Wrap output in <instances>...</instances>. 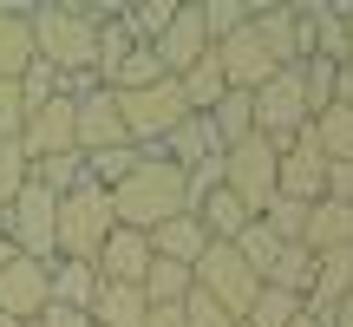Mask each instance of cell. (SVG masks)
Wrapping results in <instances>:
<instances>
[{
	"instance_id": "obj_1",
	"label": "cell",
	"mask_w": 353,
	"mask_h": 327,
	"mask_svg": "<svg viewBox=\"0 0 353 327\" xmlns=\"http://www.w3.org/2000/svg\"><path fill=\"white\" fill-rule=\"evenodd\" d=\"M105 197H112L118 229H138V236H151L157 223H170V216L190 210V184H183V170H176L170 157H157V151H144L138 170H131L125 184H112Z\"/></svg>"
},
{
	"instance_id": "obj_2",
	"label": "cell",
	"mask_w": 353,
	"mask_h": 327,
	"mask_svg": "<svg viewBox=\"0 0 353 327\" xmlns=\"http://www.w3.org/2000/svg\"><path fill=\"white\" fill-rule=\"evenodd\" d=\"M112 229H118L112 197H105L99 184H72L52 203V262H92Z\"/></svg>"
},
{
	"instance_id": "obj_3",
	"label": "cell",
	"mask_w": 353,
	"mask_h": 327,
	"mask_svg": "<svg viewBox=\"0 0 353 327\" xmlns=\"http://www.w3.org/2000/svg\"><path fill=\"white\" fill-rule=\"evenodd\" d=\"M33 20V52L52 66V72L92 79V59H99V13L85 7H39L26 13Z\"/></svg>"
},
{
	"instance_id": "obj_4",
	"label": "cell",
	"mask_w": 353,
	"mask_h": 327,
	"mask_svg": "<svg viewBox=\"0 0 353 327\" xmlns=\"http://www.w3.org/2000/svg\"><path fill=\"white\" fill-rule=\"evenodd\" d=\"M190 275H196V288L210 295L229 321H242V315L255 308V295H262V281H255V268L236 255V242H210V249L196 255V268H190Z\"/></svg>"
},
{
	"instance_id": "obj_5",
	"label": "cell",
	"mask_w": 353,
	"mask_h": 327,
	"mask_svg": "<svg viewBox=\"0 0 353 327\" xmlns=\"http://www.w3.org/2000/svg\"><path fill=\"white\" fill-rule=\"evenodd\" d=\"M52 190H39V184H26L20 197L0 210V236H7V249L13 255H33V262H52Z\"/></svg>"
},
{
	"instance_id": "obj_6",
	"label": "cell",
	"mask_w": 353,
	"mask_h": 327,
	"mask_svg": "<svg viewBox=\"0 0 353 327\" xmlns=\"http://www.w3.org/2000/svg\"><path fill=\"white\" fill-rule=\"evenodd\" d=\"M275 157H281V144H268V138H242L223 151V190H236L255 216L275 197Z\"/></svg>"
},
{
	"instance_id": "obj_7",
	"label": "cell",
	"mask_w": 353,
	"mask_h": 327,
	"mask_svg": "<svg viewBox=\"0 0 353 327\" xmlns=\"http://www.w3.org/2000/svg\"><path fill=\"white\" fill-rule=\"evenodd\" d=\"M72 144H79V157H99V151L131 144L125 125H118V99L99 86V79H85V86H79V99H72Z\"/></svg>"
},
{
	"instance_id": "obj_8",
	"label": "cell",
	"mask_w": 353,
	"mask_h": 327,
	"mask_svg": "<svg viewBox=\"0 0 353 327\" xmlns=\"http://www.w3.org/2000/svg\"><path fill=\"white\" fill-rule=\"evenodd\" d=\"M275 197H294V203H321L327 197V157L307 138V125L294 131V138L281 144V157H275Z\"/></svg>"
},
{
	"instance_id": "obj_9",
	"label": "cell",
	"mask_w": 353,
	"mask_h": 327,
	"mask_svg": "<svg viewBox=\"0 0 353 327\" xmlns=\"http://www.w3.org/2000/svg\"><path fill=\"white\" fill-rule=\"evenodd\" d=\"M210 59L223 66V86H229V92H255L268 72H281V66H275V52L262 46V33H255V26H236L229 39H216V46H210Z\"/></svg>"
},
{
	"instance_id": "obj_10",
	"label": "cell",
	"mask_w": 353,
	"mask_h": 327,
	"mask_svg": "<svg viewBox=\"0 0 353 327\" xmlns=\"http://www.w3.org/2000/svg\"><path fill=\"white\" fill-rule=\"evenodd\" d=\"M52 262H33V255H13L7 268H0V315L7 321H39L52 301V281H46Z\"/></svg>"
},
{
	"instance_id": "obj_11",
	"label": "cell",
	"mask_w": 353,
	"mask_h": 327,
	"mask_svg": "<svg viewBox=\"0 0 353 327\" xmlns=\"http://www.w3.org/2000/svg\"><path fill=\"white\" fill-rule=\"evenodd\" d=\"M151 52H157V66H164V79H183L190 66L210 52V33H203V7H176V13H170V26L151 39Z\"/></svg>"
},
{
	"instance_id": "obj_12",
	"label": "cell",
	"mask_w": 353,
	"mask_h": 327,
	"mask_svg": "<svg viewBox=\"0 0 353 327\" xmlns=\"http://www.w3.org/2000/svg\"><path fill=\"white\" fill-rule=\"evenodd\" d=\"M144 268H151V236H138V229H112L99 242V255H92V275L118 281V288H138Z\"/></svg>"
},
{
	"instance_id": "obj_13",
	"label": "cell",
	"mask_w": 353,
	"mask_h": 327,
	"mask_svg": "<svg viewBox=\"0 0 353 327\" xmlns=\"http://www.w3.org/2000/svg\"><path fill=\"white\" fill-rule=\"evenodd\" d=\"M341 295H353V242H341V249H321V255H314V281H307L301 308H307V315H327Z\"/></svg>"
},
{
	"instance_id": "obj_14",
	"label": "cell",
	"mask_w": 353,
	"mask_h": 327,
	"mask_svg": "<svg viewBox=\"0 0 353 327\" xmlns=\"http://www.w3.org/2000/svg\"><path fill=\"white\" fill-rule=\"evenodd\" d=\"M190 216H196V223L210 229V242H236L242 229L255 223V210H249V203L236 197V190H223V184H216V190H210V197H203V203H196Z\"/></svg>"
},
{
	"instance_id": "obj_15",
	"label": "cell",
	"mask_w": 353,
	"mask_h": 327,
	"mask_svg": "<svg viewBox=\"0 0 353 327\" xmlns=\"http://www.w3.org/2000/svg\"><path fill=\"white\" fill-rule=\"evenodd\" d=\"M203 249H210V229H203L190 210L151 229V255H164V262H183V268H196V255H203Z\"/></svg>"
},
{
	"instance_id": "obj_16",
	"label": "cell",
	"mask_w": 353,
	"mask_h": 327,
	"mask_svg": "<svg viewBox=\"0 0 353 327\" xmlns=\"http://www.w3.org/2000/svg\"><path fill=\"white\" fill-rule=\"evenodd\" d=\"M33 20L13 7H0V86H20V72L33 66Z\"/></svg>"
},
{
	"instance_id": "obj_17",
	"label": "cell",
	"mask_w": 353,
	"mask_h": 327,
	"mask_svg": "<svg viewBox=\"0 0 353 327\" xmlns=\"http://www.w3.org/2000/svg\"><path fill=\"white\" fill-rule=\"evenodd\" d=\"M92 327H144L151 315V301H144V288H118V281H99V295H92Z\"/></svg>"
},
{
	"instance_id": "obj_18",
	"label": "cell",
	"mask_w": 353,
	"mask_h": 327,
	"mask_svg": "<svg viewBox=\"0 0 353 327\" xmlns=\"http://www.w3.org/2000/svg\"><path fill=\"white\" fill-rule=\"evenodd\" d=\"M223 144H216V131H210V118H183V125L170 131L164 144H157V157H170L176 170H196V164H210Z\"/></svg>"
},
{
	"instance_id": "obj_19",
	"label": "cell",
	"mask_w": 353,
	"mask_h": 327,
	"mask_svg": "<svg viewBox=\"0 0 353 327\" xmlns=\"http://www.w3.org/2000/svg\"><path fill=\"white\" fill-rule=\"evenodd\" d=\"M301 242L307 249H341V242H353V210L341 197H321V203H307V229H301Z\"/></svg>"
},
{
	"instance_id": "obj_20",
	"label": "cell",
	"mask_w": 353,
	"mask_h": 327,
	"mask_svg": "<svg viewBox=\"0 0 353 327\" xmlns=\"http://www.w3.org/2000/svg\"><path fill=\"white\" fill-rule=\"evenodd\" d=\"M144 301L151 308H183L190 301V288H196V275H190L183 262H164V255H151V268H144Z\"/></svg>"
},
{
	"instance_id": "obj_21",
	"label": "cell",
	"mask_w": 353,
	"mask_h": 327,
	"mask_svg": "<svg viewBox=\"0 0 353 327\" xmlns=\"http://www.w3.org/2000/svg\"><path fill=\"white\" fill-rule=\"evenodd\" d=\"M307 138L321 144V157H327V164H353V112H347V105L314 112V118H307Z\"/></svg>"
},
{
	"instance_id": "obj_22",
	"label": "cell",
	"mask_w": 353,
	"mask_h": 327,
	"mask_svg": "<svg viewBox=\"0 0 353 327\" xmlns=\"http://www.w3.org/2000/svg\"><path fill=\"white\" fill-rule=\"evenodd\" d=\"M210 118V131H216V144H242V138H255V105H249V92H223L216 99V112H203Z\"/></svg>"
},
{
	"instance_id": "obj_23",
	"label": "cell",
	"mask_w": 353,
	"mask_h": 327,
	"mask_svg": "<svg viewBox=\"0 0 353 327\" xmlns=\"http://www.w3.org/2000/svg\"><path fill=\"white\" fill-rule=\"evenodd\" d=\"M307 281H314V249H307V242H281V255H275V268L262 275V288L307 295Z\"/></svg>"
},
{
	"instance_id": "obj_24",
	"label": "cell",
	"mask_w": 353,
	"mask_h": 327,
	"mask_svg": "<svg viewBox=\"0 0 353 327\" xmlns=\"http://www.w3.org/2000/svg\"><path fill=\"white\" fill-rule=\"evenodd\" d=\"M46 281H52V301H59V308H79V315H85L92 295H99V275H92V262H52V268H46Z\"/></svg>"
},
{
	"instance_id": "obj_25",
	"label": "cell",
	"mask_w": 353,
	"mask_h": 327,
	"mask_svg": "<svg viewBox=\"0 0 353 327\" xmlns=\"http://www.w3.org/2000/svg\"><path fill=\"white\" fill-rule=\"evenodd\" d=\"M157 79H164L157 52H151V46H138V52H125V59L105 72V92H144V86H157Z\"/></svg>"
},
{
	"instance_id": "obj_26",
	"label": "cell",
	"mask_w": 353,
	"mask_h": 327,
	"mask_svg": "<svg viewBox=\"0 0 353 327\" xmlns=\"http://www.w3.org/2000/svg\"><path fill=\"white\" fill-rule=\"evenodd\" d=\"M33 184L52 190V197H65L72 184H85V157H79V151H65V157H39V164H33Z\"/></svg>"
},
{
	"instance_id": "obj_27",
	"label": "cell",
	"mask_w": 353,
	"mask_h": 327,
	"mask_svg": "<svg viewBox=\"0 0 353 327\" xmlns=\"http://www.w3.org/2000/svg\"><path fill=\"white\" fill-rule=\"evenodd\" d=\"M301 315V295H281V288H262L255 295V308L242 315V327H288Z\"/></svg>"
},
{
	"instance_id": "obj_28",
	"label": "cell",
	"mask_w": 353,
	"mask_h": 327,
	"mask_svg": "<svg viewBox=\"0 0 353 327\" xmlns=\"http://www.w3.org/2000/svg\"><path fill=\"white\" fill-rule=\"evenodd\" d=\"M236 255H242V262H249V268H255V281H262V275H268V268H275V255H281V242H275V236H268V229H262V223H249V229H242V236H236Z\"/></svg>"
},
{
	"instance_id": "obj_29",
	"label": "cell",
	"mask_w": 353,
	"mask_h": 327,
	"mask_svg": "<svg viewBox=\"0 0 353 327\" xmlns=\"http://www.w3.org/2000/svg\"><path fill=\"white\" fill-rule=\"evenodd\" d=\"M249 13L255 7H242V0H210V7H203V33H210V46H216V39H229L236 26H249Z\"/></svg>"
},
{
	"instance_id": "obj_30",
	"label": "cell",
	"mask_w": 353,
	"mask_h": 327,
	"mask_svg": "<svg viewBox=\"0 0 353 327\" xmlns=\"http://www.w3.org/2000/svg\"><path fill=\"white\" fill-rule=\"evenodd\" d=\"M334 79H341V66H327V59H301V86H307V112H327V105H334Z\"/></svg>"
},
{
	"instance_id": "obj_31",
	"label": "cell",
	"mask_w": 353,
	"mask_h": 327,
	"mask_svg": "<svg viewBox=\"0 0 353 327\" xmlns=\"http://www.w3.org/2000/svg\"><path fill=\"white\" fill-rule=\"evenodd\" d=\"M26 184H33V164L20 157V144H0V210H7Z\"/></svg>"
},
{
	"instance_id": "obj_32",
	"label": "cell",
	"mask_w": 353,
	"mask_h": 327,
	"mask_svg": "<svg viewBox=\"0 0 353 327\" xmlns=\"http://www.w3.org/2000/svg\"><path fill=\"white\" fill-rule=\"evenodd\" d=\"M183 327H242V321H229L203 288H190V301H183Z\"/></svg>"
},
{
	"instance_id": "obj_33",
	"label": "cell",
	"mask_w": 353,
	"mask_h": 327,
	"mask_svg": "<svg viewBox=\"0 0 353 327\" xmlns=\"http://www.w3.org/2000/svg\"><path fill=\"white\" fill-rule=\"evenodd\" d=\"M20 125H26L20 92H13V86H0V144H13V138H20Z\"/></svg>"
},
{
	"instance_id": "obj_34",
	"label": "cell",
	"mask_w": 353,
	"mask_h": 327,
	"mask_svg": "<svg viewBox=\"0 0 353 327\" xmlns=\"http://www.w3.org/2000/svg\"><path fill=\"white\" fill-rule=\"evenodd\" d=\"M33 327H92V315H79V308H59V301H46V315H39Z\"/></svg>"
},
{
	"instance_id": "obj_35",
	"label": "cell",
	"mask_w": 353,
	"mask_h": 327,
	"mask_svg": "<svg viewBox=\"0 0 353 327\" xmlns=\"http://www.w3.org/2000/svg\"><path fill=\"white\" fill-rule=\"evenodd\" d=\"M321 327H353V295H341V301L321 315Z\"/></svg>"
},
{
	"instance_id": "obj_36",
	"label": "cell",
	"mask_w": 353,
	"mask_h": 327,
	"mask_svg": "<svg viewBox=\"0 0 353 327\" xmlns=\"http://www.w3.org/2000/svg\"><path fill=\"white\" fill-rule=\"evenodd\" d=\"M144 327H183V308H151V315H144Z\"/></svg>"
},
{
	"instance_id": "obj_37",
	"label": "cell",
	"mask_w": 353,
	"mask_h": 327,
	"mask_svg": "<svg viewBox=\"0 0 353 327\" xmlns=\"http://www.w3.org/2000/svg\"><path fill=\"white\" fill-rule=\"evenodd\" d=\"M334 105H347V112H353V72L334 79Z\"/></svg>"
},
{
	"instance_id": "obj_38",
	"label": "cell",
	"mask_w": 353,
	"mask_h": 327,
	"mask_svg": "<svg viewBox=\"0 0 353 327\" xmlns=\"http://www.w3.org/2000/svg\"><path fill=\"white\" fill-rule=\"evenodd\" d=\"M341 72H353V13H347V59H341Z\"/></svg>"
},
{
	"instance_id": "obj_39",
	"label": "cell",
	"mask_w": 353,
	"mask_h": 327,
	"mask_svg": "<svg viewBox=\"0 0 353 327\" xmlns=\"http://www.w3.org/2000/svg\"><path fill=\"white\" fill-rule=\"evenodd\" d=\"M288 327H321V315H307V308H301V315H294Z\"/></svg>"
},
{
	"instance_id": "obj_40",
	"label": "cell",
	"mask_w": 353,
	"mask_h": 327,
	"mask_svg": "<svg viewBox=\"0 0 353 327\" xmlns=\"http://www.w3.org/2000/svg\"><path fill=\"white\" fill-rule=\"evenodd\" d=\"M0 327H20V321H7V315H0Z\"/></svg>"
},
{
	"instance_id": "obj_41",
	"label": "cell",
	"mask_w": 353,
	"mask_h": 327,
	"mask_svg": "<svg viewBox=\"0 0 353 327\" xmlns=\"http://www.w3.org/2000/svg\"><path fill=\"white\" fill-rule=\"evenodd\" d=\"M20 327H33V321H20Z\"/></svg>"
},
{
	"instance_id": "obj_42",
	"label": "cell",
	"mask_w": 353,
	"mask_h": 327,
	"mask_svg": "<svg viewBox=\"0 0 353 327\" xmlns=\"http://www.w3.org/2000/svg\"><path fill=\"white\" fill-rule=\"evenodd\" d=\"M347 210H353V197H347Z\"/></svg>"
}]
</instances>
